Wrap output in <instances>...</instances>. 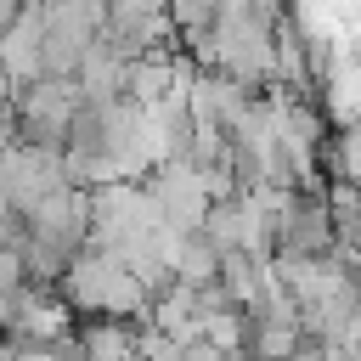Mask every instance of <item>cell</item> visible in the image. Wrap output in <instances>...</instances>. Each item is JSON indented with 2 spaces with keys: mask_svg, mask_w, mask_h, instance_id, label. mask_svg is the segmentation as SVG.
I'll return each instance as SVG.
<instances>
[{
  "mask_svg": "<svg viewBox=\"0 0 361 361\" xmlns=\"http://www.w3.org/2000/svg\"><path fill=\"white\" fill-rule=\"evenodd\" d=\"M6 322H11V293H0V333H6Z\"/></svg>",
  "mask_w": 361,
  "mask_h": 361,
  "instance_id": "3",
  "label": "cell"
},
{
  "mask_svg": "<svg viewBox=\"0 0 361 361\" xmlns=\"http://www.w3.org/2000/svg\"><path fill=\"white\" fill-rule=\"evenodd\" d=\"M11 96H17V113H11L17 141L51 147V152L68 141V124H73V113L85 107L79 85H73V79H51V73H39L34 85H23V90H11Z\"/></svg>",
  "mask_w": 361,
  "mask_h": 361,
  "instance_id": "1",
  "label": "cell"
},
{
  "mask_svg": "<svg viewBox=\"0 0 361 361\" xmlns=\"http://www.w3.org/2000/svg\"><path fill=\"white\" fill-rule=\"evenodd\" d=\"M0 361H17V338H6V344H0Z\"/></svg>",
  "mask_w": 361,
  "mask_h": 361,
  "instance_id": "4",
  "label": "cell"
},
{
  "mask_svg": "<svg viewBox=\"0 0 361 361\" xmlns=\"http://www.w3.org/2000/svg\"><path fill=\"white\" fill-rule=\"evenodd\" d=\"M11 102V79H6V68H0V107Z\"/></svg>",
  "mask_w": 361,
  "mask_h": 361,
  "instance_id": "5",
  "label": "cell"
},
{
  "mask_svg": "<svg viewBox=\"0 0 361 361\" xmlns=\"http://www.w3.org/2000/svg\"><path fill=\"white\" fill-rule=\"evenodd\" d=\"M79 361H135V327L130 322H107V316H85V327H73Z\"/></svg>",
  "mask_w": 361,
  "mask_h": 361,
  "instance_id": "2",
  "label": "cell"
}]
</instances>
